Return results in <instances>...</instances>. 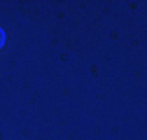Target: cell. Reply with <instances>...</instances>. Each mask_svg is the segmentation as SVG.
<instances>
[{"label": "cell", "mask_w": 147, "mask_h": 140, "mask_svg": "<svg viewBox=\"0 0 147 140\" xmlns=\"http://www.w3.org/2000/svg\"><path fill=\"white\" fill-rule=\"evenodd\" d=\"M5 40H7V38H5V30L0 28V47H5Z\"/></svg>", "instance_id": "1"}]
</instances>
